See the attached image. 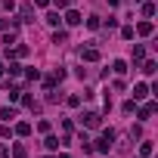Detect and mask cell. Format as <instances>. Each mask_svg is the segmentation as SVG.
Here are the masks:
<instances>
[{"label": "cell", "mask_w": 158, "mask_h": 158, "mask_svg": "<svg viewBox=\"0 0 158 158\" xmlns=\"http://www.w3.org/2000/svg\"><path fill=\"white\" fill-rule=\"evenodd\" d=\"M0 118H3V121H13V118H16V109H0Z\"/></svg>", "instance_id": "11"}, {"label": "cell", "mask_w": 158, "mask_h": 158, "mask_svg": "<svg viewBox=\"0 0 158 158\" xmlns=\"http://www.w3.org/2000/svg\"><path fill=\"white\" fill-rule=\"evenodd\" d=\"M13 158H28V149H25L22 143H16V146H13Z\"/></svg>", "instance_id": "5"}, {"label": "cell", "mask_w": 158, "mask_h": 158, "mask_svg": "<svg viewBox=\"0 0 158 158\" xmlns=\"http://www.w3.org/2000/svg\"><path fill=\"white\" fill-rule=\"evenodd\" d=\"M152 28H155L152 22H139V25H136V31H139V34H152Z\"/></svg>", "instance_id": "10"}, {"label": "cell", "mask_w": 158, "mask_h": 158, "mask_svg": "<svg viewBox=\"0 0 158 158\" xmlns=\"http://www.w3.org/2000/svg\"><path fill=\"white\" fill-rule=\"evenodd\" d=\"M0 28H3V31H16L19 22H16V19H3V22H0Z\"/></svg>", "instance_id": "6"}, {"label": "cell", "mask_w": 158, "mask_h": 158, "mask_svg": "<svg viewBox=\"0 0 158 158\" xmlns=\"http://www.w3.org/2000/svg\"><path fill=\"white\" fill-rule=\"evenodd\" d=\"M146 96H149V87L146 84H136L133 87V99H146Z\"/></svg>", "instance_id": "4"}, {"label": "cell", "mask_w": 158, "mask_h": 158, "mask_svg": "<svg viewBox=\"0 0 158 158\" xmlns=\"http://www.w3.org/2000/svg\"><path fill=\"white\" fill-rule=\"evenodd\" d=\"M87 28L96 31V28H99V16H90V19H87Z\"/></svg>", "instance_id": "14"}, {"label": "cell", "mask_w": 158, "mask_h": 158, "mask_svg": "<svg viewBox=\"0 0 158 158\" xmlns=\"http://www.w3.org/2000/svg\"><path fill=\"white\" fill-rule=\"evenodd\" d=\"M44 146H47V149H59V136H47Z\"/></svg>", "instance_id": "16"}, {"label": "cell", "mask_w": 158, "mask_h": 158, "mask_svg": "<svg viewBox=\"0 0 158 158\" xmlns=\"http://www.w3.org/2000/svg\"><path fill=\"white\" fill-rule=\"evenodd\" d=\"M112 68H115L118 74H124V71H127V62H124V59H115V65H112Z\"/></svg>", "instance_id": "12"}, {"label": "cell", "mask_w": 158, "mask_h": 158, "mask_svg": "<svg viewBox=\"0 0 158 158\" xmlns=\"http://www.w3.org/2000/svg\"><path fill=\"white\" fill-rule=\"evenodd\" d=\"M34 6H50V0H34Z\"/></svg>", "instance_id": "21"}, {"label": "cell", "mask_w": 158, "mask_h": 158, "mask_svg": "<svg viewBox=\"0 0 158 158\" xmlns=\"http://www.w3.org/2000/svg\"><path fill=\"white\" fill-rule=\"evenodd\" d=\"M53 3H56L59 10H68V0H53Z\"/></svg>", "instance_id": "20"}, {"label": "cell", "mask_w": 158, "mask_h": 158, "mask_svg": "<svg viewBox=\"0 0 158 158\" xmlns=\"http://www.w3.org/2000/svg\"><path fill=\"white\" fill-rule=\"evenodd\" d=\"M81 121H84L87 127H99V121H102V115H99V112H87V115H84Z\"/></svg>", "instance_id": "1"}, {"label": "cell", "mask_w": 158, "mask_h": 158, "mask_svg": "<svg viewBox=\"0 0 158 158\" xmlns=\"http://www.w3.org/2000/svg\"><path fill=\"white\" fill-rule=\"evenodd\" d=\"M16 133H19V136H28V133H31V124H28V121L16 124Z\"/></svg>", "instance_id": "8"}, {"label": "cell", "mask_w": 158, "mask_h": 158, "mask_svg": "<svg viewBox=\"0 0 158 158\" xmlns=\"http://www.w3.org/2000/svg\"><path fill=\"white\" fill-rule=\"evenodd\" d=\"M47 22H50V25H53V28H56V25H59V22H62V19H59V13H47Z\"/></svg>", "instance_id": "13"}, {"label": "cell", "mask_w": 158, "mask_h": 158, "mask_svg": "<svg viewBox=\"0 0 158 158\" xmlns=\"http://www.w3.org/2000/svg\"><path fill=\"white\" fill-rule=\"evenodd\" d=\"M22 22H34V10L31 6H22Z\"/></svg>", "instance_id": "9"}, {"label": "cell", "mask_w": 158, "mask_h": 158, "mask_svg": "<svg viewBox=\"0 0 158 158\" xmlns=\"http://www.w3.org/2000/svg\"><path fill=\"white\" fill-rule=\"evenodd\" d=\"M65 22H68V25H81L84 19H81V13H77V10H68V13H65Z\"/></svg>", "instance_id": "2"}, {"label": "cell", "mask_w": 158, "mask_h": 158, "mask_svg": "<svg viewBox=\"0 0 158 158\" xmlns=\"http://www.w3.org/2000/svg\"><path fill=\"white\" fill-rule=\"evenodd\" d=\"M139 155H152V143H143L139 146Z\"/></svg>", "instance_id": "19"}, {"label": "cell", "mask_w": 158, "mask_h": 158, "mask_svg": "<svg viewBox=\"0 0 158 158\" xmlns=\"http://www.w3.org/2000/svg\"><path fill=\"white\" fill-rule=\"evenodd\" d=\"M65 40H68L65 31H56V34H53V44H65Z\"/></svg>", "instance_id": "15"}, {"label": "cell", "mask_w": 158, "mask_h": 158, "mask_svg": "<svg viewBox=\"0 0 158 158\" xmlns=\"http://www.w3.org/2000/svg\"><path fill=\"white\" fill-rule=\"evenodd\" d=\"M109 6H118V0H109Z\"/></svg>", "instance_id": "23"}, {"label": "cell", "mask_w": 158, "mask_h": 158, "mask_svg": "<svg viewBox=\"0 0 158 158\" xmlns=\"http://www.w3.org/2000/svg\"><path fill=\"white\" fill-rule=\"evenodd\" d=\"M143 16H155V3H143Z\"/></svg>", "instance_id": "17"}, {"label": "cell", "mask_w": 158, "mask_h": 158, "mask_svg": "<svg viewBox=\"0 0 158 158\" xmlns=\"http://www.w3.org/2000/svg\"><path fill=\"white\" fill-rule=\"evenodd\" d=\"M133 3H139V0H133Z\"/></svg>", "instance_id": "24"}, {"label": "cell", "mask_w": 158, "mask_h": 158, "mask_svg": "<svg viewBox=\"0 0 158 158\" xmlns=\"http://www.w3.org/2000/svg\"><path fill=\"white\" fill-rule=\"evenodd\" d=\"M0 158H6V149H3V146H0Z\"/></svg>", "instance_id": "22"}, {"label": "cell", "mask_w": 158, "mask_h": 158, "mask_svg": "<svg viewBox=\"0 0 158 158\" xmlns=\"http://www.w3.org/2000/svg\"><path fill=\"white\" fill-rule=\"evenodd\" d=\"M143 71H146V74H155V62H152V59H149V62H146V65H143Z\"/></svg>", "instance_id": "18"}, {"label": "cell", "mask_w": 158, "mask_h": 158, "mask_svg": "<svg viewBox=\"0 0 158 158\" xmlns=\"http://www.w3.org/2000/svg\"><path fill=\"white\" fill-rule=\"evenodd\" d=\"M81 56H84L87 62H96V59H99V50H96V47H87V50H84Z\"/></svg>", "instance_id": "3"}, {"label": "cell", "mask_w": 158, "mask_h": 158, "mask_svg": "<svg viewBox=\"0 0 158 158\" xmlns=\"http://www.w3.org/2000/svg\"><path fill=\"white\" fill-rule=\"evenodd\" d=\"M152 112H155V106H152V102H149V106H143V109H139V121H149V115H152Z\"/></svg>", "instance_id": "7"}]
</instances>
